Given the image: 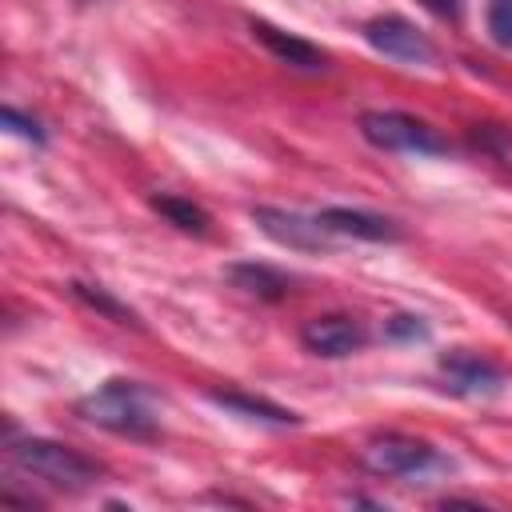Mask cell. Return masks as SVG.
<instances>
[{
  "label": "cell",
  "mask_w": 512,
  "mask_h": 512,
  "mask_svg": "<svg viewBox=\"0 0 512 512\" xmlns=\"http://www.w3.org/2000/svg\"><path fill=\"white\" fill-rule=\"evenodd\" d=\"M84 4H88V0H84Z\"/></svg>",
  "instance_id": "cell-20"
},
{
  "label": "cell",
  "mask_w": 512,
  "mask_h": 512,
  "mask_svg": "<svg viewBox=\"0 0 512 512\" xmlns=\"http://www.w3.org/2000/svg\"><path fill=\"white\" fill-rule=\"evenodd\" d=\"M300 344L320 360H344L368 344V328L356 316L328 312V316H312L300 324Z\"/></svg>",
  "instance_id": "cell-8"
},
{
  "label": "cell",
  "mask_w": 512,
  "mask_h": 512,
  "mask_svg": "<svg viewBox=\"0 0 512 512\" xmlns=\"http://www.w3.org/2000/svg\"><path fill=\"white\" fill-rule=\"evenodd\" d=\"M428 336H432V328L416 312H392L384 320V340H392V344H416V340H428Z\"/></svg>",
  "instance_id": "cell-15"
},
{
  "label": "cell",
  "mask_w": 512,
  "mask_h": 512,
  "mask_svg": "<svg viewBox=\"0 0 512 512\" xmlns=\"http://www.w3.org/2000/svg\"><path fill=\"white\" fill-rule=\"evenodd\" d=\"M224 280H228L236 292L256 296V300H264V304L288 300V296H292V284H296L288 272H280V268H272V264H256V260H236V264H228V268H224Z\"/></svg>",
  "instance_id": "cell-11"
},
{
  "label": "cell",
  "mask_w": 512,
  "mask_h": 512,
  "mask_svg": "<svg viewBox=\"0 0 512 512\" xmlns=\"http://www.w3.org/2000/svg\"><path fill=\"white\" fill-rule=\"evenodd\" d=\"M364 40L388 56V60H400V64H436V44L404 16L396 12H384V16H372L364 28Z\"/></svg>",
  "instance_id": "cell-6"
},
{
  "label": "cell",
  "mask_w": 512,
  "mask_h": 512,
  "mask_svg": "<svg viewBox=\"0 0 512 512\" xmlns=\"http://www.w3.org/2000/svg\"><path fill=\"white\" fill-rule=\"evenodd\" d=\"M8 460L20 472H28V476H36V480H44L52 488H64V492H84L104 476V468L92 456L60 444V440H48V436L8 440Z\"/></svg>",
  "instance_id": "cell-2"
},
{
  "label": "cell",
  "mask_w": 512,
  "mask_h": 512,
  "mask_svg": "<svg viewBox=\"0 0 512 512\" xmlns=\"http://www.w3.org/2000/svg\"><path fill=\"white\" fill-rule=\"evenodd\" d=\"M148 204H152V208H156L172 228H180V232H188V236H208V232H212V216H208L200 204L184 200V196L152 192V196H148Z\"/></svg>",
  "instance_id": "cell-14"
},
{
  "label": "cell",
  "mask_w": 512,
  "mask_h": 512,
  "mask_svg": "<svg viewBox=\"0 0 512 512\" xmlns=\"http://www.w3.org/2000/svg\"><path fill=\"white\" fill-rule=\"evenodd\" d=\"M364 468L376 476H396V480H416L432 468H452L428 440L416 436H400V432H384L364 448Z\"/></svg>",
  "instance_id": "cell-5"
},
{
  "label": "cell",
  "mask_w": 512,
  "mask_h": 512,
  "mask_svg": "<svg viewBox=\"0 0 512 512\" xmlns=\"http://www.w3.org/2000/svg\"><path fill=\"white\" fill-rule=\"evenodd\" d=\"M468 144L476 152H488L496 160L512 156V128H500V124H472L468 128Z\"/></svg>",
  "instance_id": "cell-16"
},
{
  "label": "cell",
  "mask_w": 512,
  "mask_h": 512,
  "mask_svg": "<svg viewBox=\"0 0 512 512\" xmlns=\"http://www.w3.org/2000/svg\"><path fill=\"white\" fill-rule=\"evenodd\" d=\"M484 24H488V36L500 48H512V0H488Z\"/></svg>",
  "instance_id": "cell-18"
},
{
  "label": "cell",
  "mask_w": 512,
  "mask_h": 512,
  "mask_svg": "<svg viewBox=\"0 0 512 512\" xmlns=\"http://www.w3.org/2000/svg\"><path fill=\"white\" fill-rule=\"evenodd\" d=\"M252 224L276 240L280 248L292 252H328L332 248V232L316 220V216H300L292 208H276V204H256L252 208Z\"/></svg>",
  "instance_id": "cell-7"
},
{
  "label": "cell",
  "mask_w": 512,
  "mask_h": 512,
  "mask_svg": "<svg viewBox=\"0 0 512 512\" xmlns=\"http://www.w3.org/2000/svg\"><path fill=\"white\" fill-rule=\"evenodd\" d=\"M68 292L84 304V308H92V312H100L104 320H112V324H124V328H144L140 324V316H136V308H128L124 300H116L104 284H88V280H68Z\"/></svg>",
  "instance_id": "cell-13"
},
{
  "label": "cell",
  "mask_w": 512,
  "mask_h": 512,
  "mask_svg": "<svg viewBox=\"0 0 512 512\" xmlns=\"http://www.w3.org/2000/svg\"><path fill=\"white\" fill-rule=\"evenodd\" d=\"M356 128L380 152H412V156H448L452 152V144L432 124H424L420 116L396 112V108H368V112H360Z\"/></svg>",
  "instance_id": "cell-3"
},
{
  "label": "cell",
  "mask_w": 512,
  "mask_h": 512,
  "mask_svg": "<svg viewBox=\"0 0 512 512\" xmlns=\"http://www.w3.org/2000/svg\"><path fill=\"white\" fill-rule=\"evenodd\" d=\"M420 4L444 20H460V0H420Z\"/></svg>",
  "instance_id": "cell-19"
},
{
  "label": "cell",
  "mask_w": 512,
  "mask_h": 512,
  "mask_svg": "<svg viewBox=\"0 0 512 512\" xmlns=\"http://www.w3.org/2000/svg\"><path fill=\"white\" fill-rule=\"evenodd\" d=\"M208 400H212L216 408H228V412H236V416H244V420L268 424V428H296V424H304L300 412H292V408H284V404H272V400H264V396L240 392V388H208Z\"/></svg>",
  "instance_id": "cell-12"
},
{
  "label": "cell",
  "mask_w": 512,
  "mask_h": 512,
  "mask_svg": "<svg viewBox=\"0 0 512 512\" xmlns=\"http://www.w3.org/2000/svg\"><path fill=\"white\" fill-rule=\"evenodd\" d=\"M316 220H320L332 236H352V240H368V244H400V240H404V228H400L392 216L364 212V208L332 204V208H320Z\"/></svg>",
  "instance_id": "cell-9"
},
{
  "label": "cell",
  "mask_w": 512,
  "mask_h": 512,
  "mask_svg": "<svg viewBox=\"0 0 512 512\" xmlns=\"http://www.w3.org/2000/svg\"><path fill=\"white\" fill-rule=\"evenodd\" d=\"M248 32H252L280 64H288V68H296V72H328V52L316 48L312 40H304V36H296V32H284V28L268 24V20H248Z\"/></svg>",
  "instance_id": "cell-10"
},
{
  "label": "cell",
  "mask_w": 512,
  "mask_h": 512,
  "mask_svg": "<svg viewBox=\"0 0 512 512\" xmlns=\"http://www.w3.org/2000/svg\"><path fill=\"white\" fill-rule=\"evenodd\" d=\"M436 372L444 380V388L452 396H464V400H492L508 388V372L484 356V352H472V348H448L436 356Z\"/></svg>",
  "instance_id": "cell-4"
},
{
  "label": "cell",
  "mask_w": 512,
  "mask_h": 512,
  "mask_svg": "<svg viewBox=\"0 0 512 512\" xmlns=\"http://www.w3.org/2000/svg\"><path fill=\"white\" fill-rule=\"evenodd\" d=\"M0 120H4V128H8V132H16V136H24V140H32L36 148H44V144H48V132H44V124H40L36 116H28V112H20L16 104H4V112H0Z\"/></svg>",
  "instance_id": "cell-17"
},
{
  "label": "cell",
  "mask_w": 512,
  "mask_h": 512,
  "mask_svg": "<svg viewBox=\"0 0 512 512\" xmlns=\"http://www.w3.org/2000/svg\"><path fill=\"white\" fill-rule=\"evenodd\" d=\"M152 400L156 396H152L148 384L128 380V376H112L96 392L76 400V416L112 432V436H124V440H156L160 436V416H156Z\"/></svg>",
  "instance_id": "cell-1"
}]
</instances>
